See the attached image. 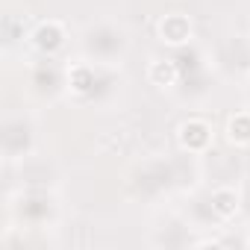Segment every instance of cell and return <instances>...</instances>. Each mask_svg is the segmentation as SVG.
I'll return each instance as SVG.
<instances>
[{
	"instance_id": "1",
	"label": "cell",
	"mask_w": 250,
	"mask_h": 250,
	"mask_svg": "<svg viewBox=\"0 0 250 250\" xmlns=\"http://www.w3.org/2000/svg\"><path fill=\"white\" fill-rule=\"evenodd\" d=\"M177 142H180V147L188 156H203L215 145V124L209 118L191 115V118H186L177 127Z\"/></svg>"
},
{
	"instance_id": "2",
	"label": "cell",
	"mask_w": 250,
	"mask_h": 250,
	"mask_svg": "<svg viewBox=\"0 0 250 250\" xmlns=\"http://www.w3.org/2000/svg\"><path fill=\"white\" fill-rule=\"evenodd\" d=\"M85 50L97 59H115L127 50V36H124L121 27H109V24L88 27L85 30Z\"/></svg>"
},
{
	"instance_id": "3",
	"label": "cell",
	"mask_w": 250,
	"mask_h": 250,
	"mask_svg": "<svg viewBox=\"0 0 250 250\" xmlns=\"http://www.w3.org/2000/svg\"><path fill=\"white\" fill-rule=\"evenodd\" d=\"M156 36L168 47H183V44H188L194 39V24L183 12H168V15H162L156 21Z\"/></svg>"
},
{
	"instance_id": "4",
	"label": "cell",
	"mask_w": 250,
	"mask_h": 250,
	"mask_svg": "<svg viewBox=\"0 0 250 250\" xmlns=\"http://www.w3.org/2000/svg\"><path fill=\"white\" fill-rule=\"evenodd\" d=\"M65 39H68V30L59 18H47L42 24H36V30L30 33V42L39 53L44 56H56L62 47H65Z\"/></svg>"
},
{
	"instance_id": "5",
	"label": "cell",
	"mask_w": 250,
	"mask_h": 250,
	"mask_svg": "<svg viewBox=\"0 0 250 250\" xmlns=\"http://www.w3.org/2000/svg\"><path fill=\"white\" fill-rule=\"evenodd\" d=\"M241 203H244V197H241V188L238 186H232V183H224V186H215L212 188V194H209V209H212V215L218 218V221H232L238 212H241Z\"/></svg>"
},
{
	"instance_id": "6",
	"label": "cell",
	"mask_w": 250,
	"mask_h": 250,
	"mask_svg": "<svg viewBox=\"0 0 250 250\" xmlns=\"http://www.w3.org/2000/svg\"><path fill=\"white\" fill-rule=\"evenodd\" d=\"M180 80V65L174 59H150L147 65V83L156 88H174Z\"/></svg>"
},
{
	"instance_id": "7",
	"label": "cell",
	"mask_w": 250,
	"mask_h": 250,
	"mask_svg": "<svg viewBox=\"0 0 250 250\" xmlns=\"http://www.w3.org/2000/svg\"><path fill=\"white\" fill-rule=\"evenodd\" d=\"M224 136L232 147H250V112H235L229 115Z\"/></svg>"
}]
</instances>
